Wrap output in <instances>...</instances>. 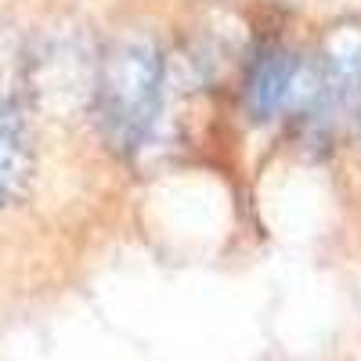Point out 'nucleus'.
<instances>
[{
    "label": "nucleus",
    "mask_w": 361,
    "mask_h": 361,
    "mask_svg": "<svg viewBox=\"0 0 361 361\" xmlns=\"http://www.w3.org/2000/svg\"><path fill=\"white\" fill-rule=\"evenodd\" d=\"M94 98L105 141L116 152H134L152 134L163 105V58L156 44L141 37L119 40L102 62Z\"/></svg>",
    "instance_id": "1"
},
{
    "label": "nucleus",
    "mask_w": 361,
    "mask_h": 361,
    "mask_svg": "<svg viewBox=\"0 0 361 361\" xmlns=\"http://www.w3.org/2000/svg\"><path fill=\"white\" fill-rule=\"evenodd\" d=\"M322 73H314L293 51H267L250 73L246 109L253 119H275L286 109H307L318 102Z\"/></svg>",
    "instance_id": "2"
},
{
    "label": "nucleus",
    "mask_w": 361,
    "mask_h": 361,
    "mask_svg": "<svg viewBox=\"0 0 361 361\" xmlns=\"http://www.w3.org/2000/svg\"><path fill=\"white\" fill-rule=\"evenodd\" d=\"M33 180V134L25 109L11 98L0 102V209L22 202Z\"/></svg>",
    "instance_id": "3"
}]
</instances>
